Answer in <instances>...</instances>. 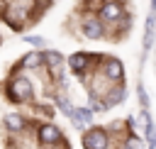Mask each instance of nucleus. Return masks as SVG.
Returning a JSON list of instances; mask_svg holds the SVG:
<instances>
[{
    "mask_svg": "<svg viewBox=\"0 0 156 149\" xmlns=\"http://www.w3.org/2000/svg\"><path fill=\"white\" fill-rule=\"evenodd\" d=\"M124 147H127V149H141V142H139L136 137H127V142H124Z\"/></svg>",
    "mask_w": 156,
    "mask_h": 149,
    "instance_id": "nucleus-16",
    "label": "nucleus"
},
{
    "mask_svg": "<svg viewBox=\"0 0 156 149\" xmlns=\"http://www.w3.org/2000/svg\"><path fill=\"white\" fill-rule=\"evenodd\" d=\"M80 32L85 39H102L105 37V24L100 17H85L80 22Z\"/></svg>",
    "mask_w": 156,
    "mask_h": 149,
    "instance_id": "nucleus-4",
    "label": "nucleus"
},
{
    "mask_svg": "<svg viewBox=\"0 0 156 149\" xmlns=\"http://www.w3.org/2000/svg\"><path fill=\"white\" fill-rule=\"evenodd\" d=\"M5 93H7V100H12V103H29L34 88H32V81H29L27 76H17V73H15V76L7 81Z\"/></svg>",
    "mask_w": 156,
    "mask_h": 149,
    "instance_id": "nucleus-1",
    "label": "nucleus"
},
{
    "mask_svg": "<svg viewBox=\"0 0 156 149\" xmlns=\"http://www.w3.org/2000/svg\"><path fill=\"white\" fill-rule=\"evenodd\" d=\"M83 147L85 149H107L110 147V134L102 127H90L83 134Z\"/></svg>",
    "mask_w": 156,
    "mask_h": 149,
    "instance_id": "nucleus-2",
    "label": "nucleus"
},
{
    "mask_svg": "<svg viewBox=\"0 0 156 149\" xmlns=\"http://www.w3.org/2000/svg\"><path fill=\"white\" fill-rule=\"evenodd\" d=\"M27 44H32V46H37V49H41L46 42H44V37H39V34H27V37H22Z\"/></svg>",
    "mask_w": 156,
    "mask_h": 149,
    "instance_id": "nucleus-15",
    "label": "nucleus"
},
{
    "mask_svg": "<svg viewBox=\"0 0 156 149\" xmlns=\"http://www.w3.org/2000/svg\"><path fill=\"white\" fill-rule=\"evenodd\" d=\"M122 76H124L122 61H119V59H107V61H105V78L112 81V83H119Z\"/></svg>",
    "mask_w": 156,
    "mask_h": 149,
    "instance_id": "nucleus-9",
    "label": "nucleus"
},
{
    "mask_svg": "<svg viewBox=\"0 0 156 149\" xmlns=\"http://www.w3.org/2000/svg\"><path fill=\"white\" fill-rule=\"evenodd\" d=\"M27 17H29V10L27 7H20V5H10L5 10V22L12 29H22V24L27 22Z\"/></svg>",
    "mask_w": 156,
    "mask_h": 149,
    "instance_id": "nucleus-5",
    "label": "nucleus"
},
{
    "mask_svg": "<svg viewBox=\"0 0 156 149\" xmlns=\"http://www.w3.org/2000/svg\"><path fill=\"white\" fill-rule=\"evenodd\" d=\"M146 137H149V142H151V144L156 142V127H154V122H151V125H146Z\"/></svg>",
    "mask_w": 156,
    "mask_h": 149,
    "instance_id": "nucleus-18",
    "label": "nucleus"
},
{
    "mask_svg": "<svg viewBox=\"0 0 156 149\" xmlns=\"http://www.w3.org/2000/svg\"><path fill=\"white\" fill-rule=\"evenodd\" d=\"M44 64L49 66V71L51 73H61V66H63V54L61 51H56V49H49V51H44Z\"/></svg>",
    "mask_w": 156,
    "mask_h": 149,
    "instance_id": "nucleus-10",
    "label": "nucleus"
},
{
    "mask_svg": "<svg viewBox=\"0 0 156 149\" xmlns=\"http://www.w3.org/2000/svg\"><path fill=\"white\" fill-rule=\"evenodd\" d=\"M37 139H39V144L51 147V144H56V142H61V139H63V132H61L56 125L44 122V125H39V127H37Z\"/></svg>",
    "mask_w": 156,
    "mask_h": 149,
    "instance_id": "nucleus-3",
    "label": "nucleus"
},
{
    "mask_svg": "<svg viewBox=\"0 0 156 149\" xmlns=\"http://www.w3.org/2000/svg\"><path fill=\"white\" fill-rule=\"evenodd\" d=\"M39 66H44V51H29L17 64V68H39Z\"/></svg>",
    "mask_w": 156,
    "mask_h": 149,
    "instance_id": "nucleus-11",
    "label": "nucleus"
},
{
    "mask_svg": "<svg viewBox=\"0 0 156 149\" xmlns=\"http://www.w3.org/2000/svg\"><path fill=\"white\" fill-rule=\"evenodd\" d=\"M95 54H85V51H78V54H71L68 56V68L73 71V73H85V68H88V64H90V59H93Z\"/></svg>",
    "mask_w": 156,
    "mask_h": 149,
    "instance_id": "nucleus-8",
    "label": "nucleus"
},
{
    "mask_svg": "<svg viewBox=\"0 0 156 149\" xmlns=\"http://www.w3.org/2000/svg\"><path fill=\"white\" fill-rule=\"evenodd\" d=\"M139 100H141V107L146 110V107H149V98H146V90H144V85H139Z\"/></svg>",
    "mask_w": 156,
    "mask_h": 149,
    "instance_id": "nucleus-17",
    "label": "nucleus"
},
{
    "mask_svg": "<svg viewBox=\"0 0 156 149\" xmlns=\"http://www.w3.org/2000/svg\"><path fill=\"white\" fill-rule=\"evenodd\" d=\"M98 15H100V20H105V22H117V20L124 17L122 5H119L117 0H107V2H102V7H100Z\"/></svg>",
    "mask_w": 156,
    "mask_h": 149,
    "instance_id": "nucleus-6",
    "label": "nucleus"
},
{
    "mask_svg": "<svg viewBox=\"0 0 156 149\" xmlns=\"http://www.w3.org/2000/svg\"><path fill=\"white\" fill-rule=\"evenodd\" d=\"M56 105H58V110L66 115V117H71V112H73V105L63 98V95H56Z\"/></svg>",
    "mask_w": 156,
    "mask_h": 149,
    "instance_id": "nucleus-14",
    "label": "nucleus"
},
{
    "mask_svg": "<svg viewBox=\"0 0 156 149\" xmlns=\"http://www.w3.org/2000/svg\"><path fill=\"white\" fill-rule=\"evenodd\" d=\"M2 125L7 127L10 134H22V132L29 127L27 120H24V115H20V112H7V115L2 117Z\"/></svg>",
    "mask_w": 156,
    "mask_h": 149,
    "instance_id": "nucleus-7",
    "label": "nucleus"
},
{
    "mask_svg": "<svg viewBox=\"0 0 156 149\" xmlns=\"http://www.w3.org/2000/svg\"><path fill=\"white\" fill-rule=\"evenodd\" d=\"M122 100H124V88L117 85V88H112V90L107 93V98H105L102 103H105V107H112V105H119Z\"/></svg>",
    "mask_w": 156,
    "mask_h": 149,
    "instance_id": "nucleus-13",
    "label": "nucleus"
},
{
    "mask_svg": "<svg viewBox=\"0 0 156 149\" xmlns=\"http://www.w3.org/2000/svg\"><path fill=\"white\" fill-rule=\"evenodd\" d=\"M151 149H156V142H154V144H151Z\"/></svg>",
    "mask_w": 156,
    "mask_h": 149,
    "instance_id": "nucleus-19",
    "label": "nucleus"
},
{
    "mask_svg": "<svg viewBox=\"0 0 156 149\" xmlns=\"http://www.w3.org/2000/svg\"><path fill=\"white\" fill-rule=\"evenodd\" d=\"M154 29H156V12H151V15L146 17V29H144V51H149L151 44H154Z\"/></svg>",
    "mask_w": 156,
    "mask_h": 149,
    "instance_id": "nucleus-12",
    "label": "nucleus"
}]
</instances>
